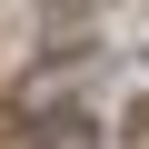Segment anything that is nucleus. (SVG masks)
Here are the masks:
<instances>
[{
  "label": "nucleus",
  "instance_id": "f257e3e1",
  "mask_svg": "<svg viewBox=\"0 0 149 149\" xmlns=\"http://www.w3.org/2000/svg\"><path fill=\"white\" fill-rule=\"evenodd\" d=\"M30 149H100L90 109H30Z\"/></svg>",
  "mask_w": 149,
  "mask_h": 149
}]
</instances>
